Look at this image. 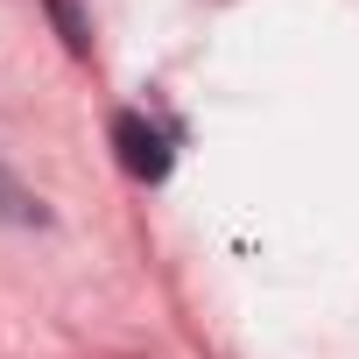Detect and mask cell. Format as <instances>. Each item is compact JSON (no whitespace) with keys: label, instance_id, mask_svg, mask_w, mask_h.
<instances>
[{"label":"cell","instance_id":"cell-1","mask_svg":"<svg viewBox=\"0 0 359 359\" xmlns=\"http://www.w3.org/2000/svg\"><path fill=\"white\" fill-rule=\"evenodd\" d=\"M113 141H120V169H127V176H141V184H162V176H169V134H162L155 120L120 113V120H113Z\"/></svg>","mask_w":359,"mask_h":359}]
</instances>
